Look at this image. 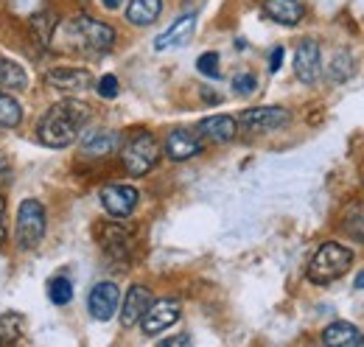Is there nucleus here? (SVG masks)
<instances>
[{"label":"nucleus","instance_id":"6ab92c4d","mask_svg":"<svg viewBox=\"0 0 364 347\" xmlns=\"http://www.w3.org/2000/svg\"><path fill=\"white\" fill-rule=\"evenodd\" d=\"M322 342H325V345L350 347V345H362L364 336L359 333V328L350 325V322H331V325L322 331Z\"/></svg>","mask_w":364,"mask_h":347},{"label":"nucleus","instance_id":"412c9836","mask_svg":"<svg viewBox=\"0 0 364 347\" xmlns=\"http://www.w3.org/2000/svg\"><path fill=\"white\" fill-rule=\"evenodd\" d=\"M26 85H28L26 70L17 62L0 56V92H17V90H23Z\"/></svg>","mask_w":364,"mask_h":347},{"label":"nucleus","instance_id":"aec40b11","mask_svg":"<svg viewBox=\"0 0 364 347\" xmlns=\"http://www.w3.org/2000/svg\"><path fill=\"white\" fill-rule=\"evenodd\" d=\"M163 11V0H129L127 3V20L132 26H151Z\"/></svg>","mask_w":364,"mask_h":347},{"label":"nucleus","instance_id":"1a4fd4ad","mask_svg":"<svg viewBox=\"0 0 364 347\" xmlns=\"http://www.w3.org/2000/svg\"><path fill=\"white\" fill-rule=\"evenodd\" d=\"M294 73L303 85H314L322 73V53L317 40H303L294 50Z\"/></svg>","mask_w":364,"mask_h":347},{"label":"nucleus","instance_id":"7ed1b4c3","mask_svg":"<svg viewBox=\"0 0 364 347\" xmlns=\"http://www.w3.org/2000/svg\"><path fill=\"white\" fill-rule=\"evenodd\" d=\"M350 266H353V250H348L336 241H328L314 252V258L309 263V280L317 286H328V283L339 280L342 274H348Z\"/></svg>","mask_w":364,"mask_h":347},{"label":"nucleus","instance_id":"9b49d317","mask_svg":"<svg viewBox=\"0 0 364 347\" xmlns=\"http://www.w3.org/2000/svg\"><path fill=\"white\" fill-rule=\"evenodd\" d=\"M205 140L196 129H188V127H180V129L168 132L166 137V154L171 160H191L202 151Z\"/></svg>","mask_w":364,"mask_h":347},{"label":"nucleus","instance_id":"4468645a","mask_svg":"<svg viewBox=\"0 0 364 347\" xmlns=\"http://www.w3.org/2000/svg\"><path fill=\"white\" fill-rule=\"evenodd\" d=\"M193 28H196V14L193 11H188V14H182L177 17L157 40H154V48L157 50H168V48H180L191 40V34H193Z\"/></svg>","mask_w":364,"mask_h":347},{"label":"nucleus","instance_id":"c85d7f7f","mask_svg":"<svg viewBox=\"0 0 364 347\" xmlns=\"http://www.w3.org/2000/svg\"><path fill=\"white\" fill-rule=\"evenodd\" d=\"M95 90H98L101 98H115V95H118V79H115V76H101Z\"/></svg>","mask_w":364,"mask_h":347},{"label":"nucleus","instance_id":"2f4dec72","mask_svg":"<svg viewBox=\"0 0 364 347\" xmlns=\"http://www.w3.org/2000/svg\"><path fill=\"white\" fill-rule=\"evenodd\" d=\"M280 65H283V48H274L272 50V59H269V70H280Z\"/></svg>","mask_w":364,"mask_h":347},{"label":"nucleus","instance_id":"473e14b6","mask_svg":"<svg viewBox=\"0 0 364 347\" xmlns=\"http://www.w3.org/2000/svg\"><path fill=\"white\" fill-rule=\"evenodd\" d=\"M9 176V160L0 154V179H6Z\"/></svg>","mask_w":364,"mask_h":347},{"label":"nucleus","instance_id":"6e6552de","mask_svg":"<svg viewBox=\"0 0 364 347\" xmlns=\"http://www.w3.org/2000/svg\"><path fill=\"white\" fill-rule=\"evenodd\" d=\"M118 305H121V292H118L115 283L101 280V283L92 286L90 297H87V311H90L92 319H98V322L112 319L115 311H118Z\"/></svg>","mask_w":364,"mask_h":347},{"label":"nucleus","instance_id":"9d476101","mask_svg":"<svg viewBox=\"0 0 364 347\" xmlns=\"http://www.w3.org/2000/svg\"><path fill=\"white\" fill-rule=\"evenodd\" d=\"M101 205L112 218L132 216L137 205V188H132V185H107L101 191Z\"/></svg>","mask_w":364,"mask_h":347},{"label":"nucleus","instance_id":"20e7f679","mask_svg":"<svg viewBox=\"0 0 364 347\" xmlns=\"http://www.w3.org/2000/svg\"><path fill=\"white\" fill-rule=\"evenodd\" d=\"M121 160H124V169L132 176H146L157 163H160V143L151 132H135L124 149H121Z\"/></svg>","mask_w":364,"mask_h":347},{"label":"nucleus","instance_id":"ddd939ff","mask_svg":"<svg viewBox=\"0 0 364 347\" xmlns=\"http://www.w3.org/2000/svg\"><path fill=\"white\" fill-rule=\"evenodd\" d=\"M48 85L62 92H85L92 85V76L85 68H53L48 73Z\"/></svg>","mask_w":364,"mask_h":347},{"label":"nucleus","instance_id":"b1692460","mask_svg":"<svg viewBox=\"0 0 364 347\" xmlns=\"http://www.w3.org/2000/svg\"><path fill=\"white\" fill-rule=\"evenodd\" d=\"M53 28H56V17L50 11H40L31 17V40H37L40 45H48L53 37Z\"/></svg>","mask_w":364,"mask_h":347},{"label":"nucleus","instance_id":"f257e3e1","mask_svg":"<svg viewBox=\"0 0 364 347\" xmlns=\"http://www.w3.org/2000/svg\"><path fill=\"white\" fill-rule=\"evenodd\" d=\"M53 43H59L62 50L70 53H85V56H101L107 50H112L115 45V28L92 20L87 14L70 17L68 23H62V28H53Z\"/></svg>","mask_w":364,"mask_h":347},{"label":"nucleus","instance_id":"cd10ccee","mask_svg":"<svg viewBox=\"0 0 364 347\" xmlns=\"http://www.w3.org/2000/svg\"><path fill=\"white\" fill-rule=\"evenodd\" d=\"M255 87H258V79H255L252 73H238V76L232 79V92H235V95H252Z\"/></svg>","mask_w":364,"mask_h":347},{"label":"nucleus","instance_id":"f8f14e48","mask_svg":"<svg viewBox=\"0 0 364 347\" xmlns=\"http://www.w3.org/2000/svg\"><path fill=\"white\" fill-rule=\"evenodd\" d=\"M151 292L146 286H132L127 292V300H124V308H121V325L124 328H135L140 325V319L146 316L149 305H151Z\"/></svg>","mask_w":364,"mask_h":347},{"label":"nucleus","instance_id":"bb28decb","mask_svg":"<svg viewBox=\"0 0 364 347\" xmlns=\"http://www.w3.org/2000/svg\"><path fill=\"white\" fill-rule=\"evenodd\" d=\"M196 70L202 73V76H208V79H219V56L216 53H202L199 59H196Z\"/></svg>","mask_w":364,"mask_h":347},{"label":"nucleus","instance_id":"4be33fe9","mask_svg":"<svg viewBox=\"0 0 364 347\" xmlns=\"http://www.w3.org/2000/svg\"><path fill=\"white\" fill-rule=\"evenodd\" d=\"M23 316L20 314H0V345H14L23 339Z\"/></svg>","mask_w":364,"mask_h":347},{"label":"nucleus","instance_id":"72a5a7b5","mask_svg":"<svg viewBox=\"0 0 364 347\" xmlns=\"http://www.w3.org/2000/svg\"><path fill=\"white\" fill-rule=\"evenodd\" d=\"M101 3H104V6H107V9H118V6H121V3H124V0H101Z\"/></svg>","mask_w":364,"mask_h":347},{"label":"nucleus","instance_id":"5701e85b","mask_svg":"<svg viewBox=\"0 0 364 347\" xmlns=\"http://www.w3.org/2000/svg\"><path fill=\"white\" fill-rule=\"evenodd\" d=\"M20 121H23V107L9 92H0V129H14Z\"/></svg>","mask_w":364,"mask_h":347},{"label":"nucleus","instance_id":"f3484780","mask_svg":"<svg viewBox=\"0 0 364 347\" xmlns=\"http://www.w3.org/2000/svg\"><path fill=\"white\" fill-rule=\"evenodd\" d=\"M267 17L280 26H297L306 17V9L300 0H264Z\"/></svg>","mask_w":364,"mask_h":347},{"label":"nucleus","instance_id":"393cba45","mask_svg":"<svg viewBox=\"0 0 364 347\" xmlns=\"http://www.w3.org/2000/svg\"><path fill=\"white\" fill-rule=\"evenodd\" d=\"M48 297L53 305H68L73 300V283L68 277H53L48 283Z\"/></svg>","mask_w":364,"mask_h":347},{"label":"nucleus","instance_id":"423d86ee","mask_svg":"<svg viewBox=\"0 0 364 347\" xmlns=\"http://www.w3.org/2000/svg\"><path fill=\"white\" fill-rule=\"evenodd\" d=\"M291 121L289 110L283 107H252V110H244L238 115V129L252 132V134H261V132H274L280 127H286Z\"/></svg>","mask_w":364,"mask_h":347},{"label":"nucleus","instance_id":"0eeeda50","mask_svg":"<svg viewBox=\"0 0 364 347\" xmlns=\"http://www.w3.org/2000/svg\"><path fill=\"white\" fill-rule=\"evenodd\" d=\"M180 314H182V305L177 303V300H151L146 316L140 319L143 333H146V336L163 333L166 328H171V325L180 319Z\"/></svg>","mask_w":364,"mask_h":347},{"label":"nucleus","instance_id":"f704fd0d","mask_svg":"<svg viewBox=\"0 0 364 347\" xmlns=\"http://www.w3.org/2000/svg\"><path fill=\"white\" fill-rule=\"evenodd\" d=\"M353 286H356V289H364V272L356 274V283H353Z\"/></svg>","mask_w":364,"mask_h":347},{"label":"nucleus","instance_id":"dca6fc26","mask_svg":"<svg viewBox=\"0 0 364 347\" xmlns=\"http://www.w3.org/2000/svg\"><path fill=\"white\" fill-rule=\"evenodd\" d=\"M196 132L202 134V140H210V143H230L238 132V121L232 115H210L205 118Z\"/></svg>","mask_w":364,"mask_h":347},{"label":"nucleus","instance_id":"2eb2a0df","mask_svg":"<svg viewBox=\"0 0 364 347\" xmlns=\"http://www.w3.org/2000/svg\"><path fill=\"white\" fill-rule=\"evenodd\" d=\"M98 241H101V247H104V252L109 258L124 260L129 255V247H132V233L124 230V227H118V224H104Z\"/></svg>","mask_w":364,"mask_h":347},{"label":"nucleus","instance_id":"c756f323","mask_svg":"<svg viewBox=\"0 0 364 347\" xmlns=\"http://www.w3.org/2000/svg\"><path fill=\"white\" fill-rule=\"evenodd\" d=\"M9 238V227H6V196H0V247Z\"/></svg>","mask_w":364,"mask_h":347},{"label":"nucleus","instance_id":"7c9ffc66","mask_svg":"<svg viewBox=\"0 0 364 347\" xmlns=\"http://www.w3.org/2000/svg\"><path fill=\"white\" fill-rule=\"evenodd\" d=\"M180 345H191V336H188V333L171 336V339H163V347H180Z\"/></svg>","mask_w":364,"mask_h":347},{"label":"nucleus","instance_id":"a878e982","mask_svg":"<svg viewBox=\"0 0 364 347\" xmlns=\"http://www.w3.org/2000/svg\"><path fill=\"white\" fill-rule=\"evenodd\" d=\"M350 73H353V59L342 50V53H339V59H333V65H331V79L342 85V82H348V76H350Z\"/></svg>","mask_w":364,"mask_h":347},{"label":"nucleus","instance_id":"39448f33","mask_svg":"<svg viewBox=\"0 0 364 347\" xmlns=\"http://www.w3.org/2000/svg\"><path fill=\"white\" fill-rule=\"evenodd\" d=\"M46 208L37 199H23L17 208V227H14V241L20 250H34L46 238Z\"/></svg>","mask_w":364,"mask_h":347},{"label":"nucleus","instance_id":"a211bd4d","mask_svg":"<svg viewBox=\"0 0 364 347\" xmlns=\"http://www.w3.org/2000/svg\"><path fill=\"white\" fill-rule=\"evenodd\" d=\"M118 146H121V132L104 129V132H90L85 137V143H82V151L87 157H109Z\"/></svg>","mask_w":364,"mask_h":347},{"label":"nucleus","instance_id":"f03ea898","mask_svg":"<svg viewBox=\"0 0 364 347\" xmlns=\"http://www.w3.org/2000/svg\"><path fill=\"white\" fill-rule=\"evenodd\" d=\"M90 121V107L82 101H59L48 110L37 127V140L48 149H65L70 146L85 124Z\"/></svg>","mask_w":364,"mask_h":347}]
</instances>
